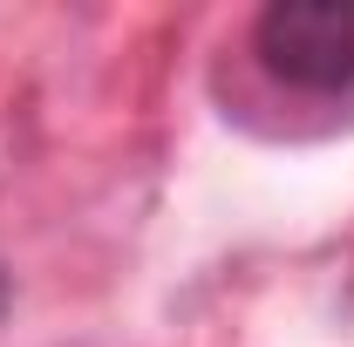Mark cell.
I'll use <instances>...</instances> for the list:
<instances>
[{
    "mask_svg": "<svg viewBox=\"0 0 354 347\" xmlns=\"http://www.w3.org/2000/svg\"><path fill=\"white\" fill-rule=\"evenodd\" d=\"M266 75L300 95L354 88V0H272L252 28Z\"/></svg>",
    "mask_w": 354,
    "mask_h": 347,
    "instance_id": "obj_1",
    "label": "cell"
},
{
    "mask_svg": "<svg viewBox=\"0 0 354 347\" xmlns=\"http://www.w3.org/2000/svg\"><path fill=\"white\" fill-rule=\"evenodd\" d=\"M0 306H7V279H0Z\"/></svg>",
    "mask_w": 354,
    "mask_h": 347,
    "instance_id": "obj_2",
    "label": "cell"
}]
</instances>
